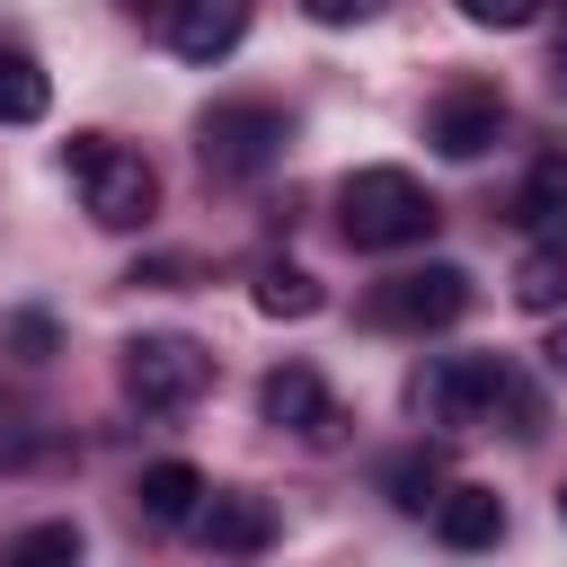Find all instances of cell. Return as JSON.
Returning <instances> with one entry per match:
<instances>
[{"label": "cell", "mask_w": 567, "mask_h": 567, "mask_svg": "<svg viewBox=\"0 0 567 567\" xmlns=\"http://www.w3.org/2000/svg\"><path fill=\"white\" fill-rule=\"evenodd\" d=\"M416 416L443 425V434H496V416H514V434L540 425V408H532V390L514 381L505 354H443V363H425Z\"/></svg>", "instance_id": "6da1fadb"}, {"label": "cell", "mask_w": 567, "mask_h": 567, "mask_svg": "<svg viewBox=\"0 0 567 567\" xmlns=\"http://www.w3.org/2000/svg\"><path fill=\"white\" fill-rule=\"evenodd\" d=\"M434 221H443V213H434V195H425L408 168H354V177L337 186V230H346V248L390 257V248H416Z\"/></svg>", "instance_id": "7a4b0ae2"}, {"label": "cell", "mask_w": 567, "mask_h": 567, "mask_svg": "<svg viewBox=\"0 0 567 567\" xmlns=\"http://www.w3.org/2000/svg\"><path fill=\"white\" fill-rule=\"evenodd\" d=\"M62 168H71V186H80V204H89L97 230H142V221L159 213V168H151L142 151L106 142V133H71Z\"/></svg>", "instance_id": "3957f363"}, {"label": "cell", "mask_w": 567, "mask_h": 567, "mask_svg": "<svg viewBox=\"0 0 567 567\" xmlns=\"http://www.w3.org/2000/svg\"><path fill=\"white\" fill-rule=\"evenodd\" d=\"M284 142H292V124H284V106H266V97H221V106H204V124H195V151H204V168L213 177H266L275 159H284Z\"/></svg>", "instance_id": "277c9868"}, {"label": "cell", "mask_w": 567, "mask_h": 567, "mask_svg": "<svg viewBox=\"0 0 567 567\" xmlns=\"http://www.w3.org/2000/svg\"><path fill=\"white\" fill-rule=\"evenodd\" d=\"M204 390H213V354H204L195 337L159 328V337H133V346H124V399H133V408L177 416V408H195Z\"/></svg>", "instance_id": "5b68a950"}, {"label": "cell", "mask_w": 567, "mask_h": 567, "mask_svg": "<svg viewBox=\"0 0 567 567\" xmlns=\"http://www.w3.org/2000/svg\"><path fill=\"white\" fill-rule=\"evenodd\" d=\"M470 310V275L461 266H408L372 292V319L381 328H452Z\"/></svg>", "instance_id": "8992f818"}, {"label": "cell", "mask_w": 567, "mask_h": 567, "mask_svg": "<svg viewBox=\"0 0 567 567\" xmlns=\"http://www.w3.org/2000/svg\"><path fill=\"white\" fill-rule=\"evenodd\" d=\"M496 133H505V97H496V89H478V80L443 89V97H434V115H425V142H434L443 159H478Z\"/></svg>", "instance_id": "52a82bcc"}, {"label": "cell", "mask_w": 567, "mask_h": 567, "mask_svg": "<svg viewBox=\"0 0 567 567\" xmlns=\"http://www.w3.org/2000/svg\"><path fill=\"white\" fill-rule=\"evenodd\" d=\"M257 408H266V425H284V434H301V443H328V434H337V399H328V381H319L310 363H275V372L257 381Z\"/></svg>", "instance_id": "ba28073f"}, {"label": "cell", "mask_w": 567, "mask_h": 567, "mask_svg": "<svg viewBox=\"0 0 567 567\" xmlns=\"http://www.w3.org/2000/svg\"><path fill=\"white\" fill-rule=\"evenodd\" d=\"M248 9L257 0H168V44L186 62H221L239 35H248Z\"/></svg>", "instance_id": "9c48e42d"}, {"label": "cell", "mask_w": 567, "mask_h": 567, "mask_svg": "<svg viewBox=\"0 0 567 567\" xmlns=\"http://www.w3.org/2000/svg\"><path fill=\"white\" fill-rule=\"evenodd\" d=\"M195 532H204V549H221V558H257V549L275 540V505H266V496H213V487H204Z\"/></svg>", "instance_id": "30bf717a"}, {"label": "cell", "mask_w": 567, "mask_h": 567, "mask_svg": "<svg viewBox=\"0 0 567 567\" xmlns=\"http://www.w3.org/2000/svg\"><path fill=\"white\" fill-rule=\"evenodd\" d=\"M514 221H523L532 248H567V159H558V151L532 159V177H523V195H514Z\"/></svg>", "instance_id": "8fae6325"}, {"label": "cell", "mask_w": 567, "mask_h": 567, "mask_svg": "<svg viewBox=\"0 0 567 567\" xmlns=\"http://www.w3.org/2000/svg\"><path fill=\"white\" fill-rule=\"evenodd\" d=\"M133 505H142V523L177 532V523H195V505H204V470H195V461H151V470L133 478Z\"/></svg>", "instance_id": "7c38bea8"}, {"label": "cell", "mask_w": 567, "mask_h": 567, "mask_svg": "<svg viewBox=\"0 0 567 567\" xmlns=\"http://www.w3.org/2000/svg\"><path fill=\"white\" fill-rule=\"evenodd\" d=\"M434 532L452 549H487V540H505V496L496 487H443L434 496Z\"/></svg>", "instance_id": "4fadbf2b"}, {"label": "cell", "mask_w": 567, "mask_h": 567, "mask_svg": "<svg viewBox=\"0 0 567 567\" xmlns=\"http://www.w3.org/2000/svg\"><path fill=\"white\" fill-rule=\"evenodd\" d=\"M53 106V80H44V62L27 53V44H0V124H35Z\"/></svg>", "instance_id": "5bb4252c"}, {"label": "cell", "mask_w": 567, "mask_h": 567, "mask_svg": "<svg viewBox=\"0 0 567 567\" xmlns=\"http://www.w3.org/2000/svg\"><path fill=\"white\" fill-rule=\"evenodd\" d=\"M257 310H266V319H319L328 292H319L310 266H266V275H257Z\"/></svg>", "instance_id": "9a60e30c"}, {"label": "cell", "mask_w": 567, "mask_h": 567, "mask_svg": "<svg viewBox=\"0 0 567 567\" xmlns=\"http://www.w3.org/2000/svg\"><path fill=\"white\" fill-rule=\"evenodd\" d=\"M514 301H523V310H567V248H523Z\"/></svg>", "instance_id": "2e32d148"}, {"label": "cell", "mask_w": 567, "mask_h": 567, "mask_svg": "<svg viewBox=\"0 0 567 567\" xmlns=\"http://www.w3.org/2000/svg\"><path fill=\"white\" fill-rule=\"evenodd\" d=\"M381 487H390L399 514H425V505L443 496V470H434V452H399V461L381 470Z\"/></svg>", "instance_id": "e0dca14e"}, {"label": "cell", "mask_w": 567, "mask_h": 567, "mask_svg": "<svg viewBox=\"0 0 567 567\" xmlns=\"http://www.w3.org/2000/svg\"><path fill=\"white\" fill-rule=\"evenodd\" d=\"M9 558H80V523H35V532H18Z\"/></svg>", "instance_id": "ac0fdd59"}, {"label": "cell", "mask_w": 567, "mask_h": 567, "mask_svg": "<svg viewBox=\"0 0 567 567\" xmlns=\"http://www.w3.org/2000/svg\"><path fill=\"white\" fill-rule=\"evenodd\" d=\"M461 18H470V27H532L540 0H461Z\"/></svg>", "instance_id": "d6986e66"}, {"label": "cell", "mask_w": 567, "mask_h": 567, "mask_svg": "<svg viewBox=\"0 0 567 567\" xmlns=\"http://www.w3.org/2000/svg\"><path fill=\"white\" fill-rule=\"evenodd\" d=\"M301 9H310L319 27H363V18L381 9V0H301Z\"/></svg>", "instance_id": "ffe728a7"}, {"label": "cell", "mask_w": 567, "mask_h": 567, "mask_svg": "<svg viewBox=\"0 0 567 567\" xmlns=\"http://www.w3.org/2000/svg\"><path fill=\"white\" fill-rule=\"evenodd\" d=\"M540 363H549V372H567V328H558V337L540 346Z\"/></svg>", "instance_id": "44dd1931"}, {"label": "cell", "mask_w": 567, "mask_h": 567, "mask_svg": "<svg viewBox=\"0 0 567 567\" xmlns=\"http://www.w3.org/2000/svg\"><path fill=\"white\" fill-rule=\"evenodd\" d=\"M558 523H567V487H558Z\"/></svg>", "instance_id": "7402d4cb"}]
</instances>
